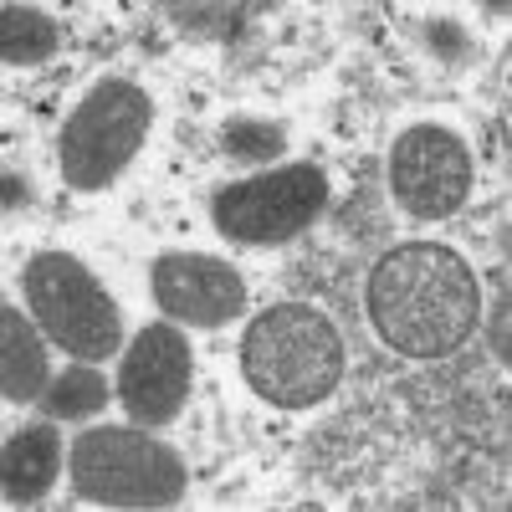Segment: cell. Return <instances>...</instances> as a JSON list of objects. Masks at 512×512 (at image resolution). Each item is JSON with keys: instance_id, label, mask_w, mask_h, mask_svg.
I'll return each instance as SVG.
<instances>
[{"instance_id": "1", "label": "cell", "mask_w": 512, "mask_h": 512, "mask_svg": "<svg viewBox=\"0 0 512 512\" xmlns=\"http://www.w3.org/2000/svg\"><path fill=\"white\" fill-rule=\"evenodd\" d=\"M369 323L405 359H446L482 318L477 272L451 246L410 241L369 272Z\"/></svg>"}, {"instance_id": "10", "label": "cell", "mask_w": 512, "mask_h": 512, "mask_svg": "<svg viewBox=\"0 0 512 512\" xmlns=\"http://www.w3.org/2000/svg\"><path fill=\"white\" fill-rule=\"evenodd\" d=\"M0 395L16 405L47 395V338L11 303L0 308Z\"/></svg>"}, {"instance_id": "15", "label": "cell", "mask_w": 512, "mask_h": 512, "mask_svg": "<svg viewBox=\"0 0 512 512\" xmlns=\"http://www.w3.org/2000/svg\"><path fill=\"white\" fill-rule=\"evenodd\" d=\"M169 11H175L185 26H205V31H221V36H231L246 6H169Z\"/></svg>"}, {"instance_id": "12", "label": "cell", "mask_w": 512, "mask_h": 512, "mask_svg": "<svg viewBox=\"0 0 512 512\" xmlns=\"http://www.w3.org/2000/svg\"><path fill=\"white\" fill-rule=\"evenodd\" d=\"M52 52H57L52 16H41L31 6H0V57L31 67V62H47Z\"/></svg>"}, {"instance_id": "13", "label": "cell", "mask_w": 512, "mask_h": 512, "mask_svg": "<svg viewBox=\"0 0 512 512\" xmlns=\"http://www.w3.org/2000/svg\"><path fill=\"white\" fill-rule=\"evenodd\" d=\"M41 400H47V415H57V420H88V415H98L108 405V379L93 364L77 359L72 369H62L52 379V390Z\"/></svg>"}, {"instance_id": "9", "label": "cell", "mask_w": 512, "mask_h": 512, "mask_svg": "<svg viewBox=\"0 0 512 512\" xmlns=\"http://www.w3.org/2000/svg\"><path fill=\"white\" fill-rule=\"evenodd\" d=\"M154 303L169 323L221 328L246 313V282L236 267L200 251H169L154 262Z\"/></svg>"}, {"instance_id": "14", "label": "cell", "mask_w": 512, "mask_h": 512, "mask_svg": "<svg viewBox=\"0 0 512 512\" xmlns=\"http://www.w3.org/2000/svg\"><path fill=\"white\" fill-rule=\"evenodd\" d=\"M226 149L236 154V159H256V164H262V159H277L282 149H287V134H282V128L277 123H251V118H236V123H226Z\"/></svg>"}, {"instance_id": "8", "label": "cell", "mask_w": 512, "mask_h": 512, "mask_svg": "<svg viewBox=\"0 0 512 512\" xmlns=\"http://www.w3.org/2000/svg\"><path fill=\"white\" fill-rule=\"evenodd\" d=\"M190 379H195V359H190L185 333L175 323H149V328H139L134 349L123 354L118 400H123L128 420L169 425L190 400Z\"/></svg>"}, {"instance_id": "7", "label": "cell", "mask_w": 512, "mask_h": 512, "mask_svg": "<svg viewBox=\"0 0 512 512\" xmlns=\"http://www.w3.org/2000/svg\"><path fill=\"white\" fill-rule=\"evenodd\" d=\"M390 190L420 221H446L472 195V154L436 123H415L395 139L390 154Z\"/></svg>"}, {"instance_id": "16", "label": "cell", "mask_w": 512, "mask_h": 512, "mask_svg": "<svg viewBox=\"0 0 512 512\" xmlns=\"http://www.w3.org/2000/svg\"><path fill=\"white\" fill-rule=\"evenodd\" d=\"M425 36H431L436 47H441V57H461V52H466V36H456L451 26H431Z\"/></svg>"}, {"instance_id": "5", "label": "cell", "mask_w": 512, "mask_h": 512, "mask_svg": "<svg viewBox=\"0 0 512 512\" xmlns=\"http://www.w3.org/2000/svg\"><path fill=\"white\" fill-rule=\"evenodd\" d=\"M26 303L36 313V328L82 364H98L123 344L118 303L67 251H41L26 262Z\"/></svg>"}, {"instance_id": "11", "label": "cell", "mask_w": 512, "mask_h": 512, "mask_svg": "<svg viewBox=\"0 0 512 512\" xmlns=\"http://www.w3.org/2000/svg\"><path fill=\"white\" fill-rule=\"evenodd\" d=\"M62 466V441L52 425H26L6 441V456H0V487H6V502H36L47 497V487L57 482Z\"/></svg>"}, {"instance_id": "6", "label": "cell", "mask_w": 512, "mask_h": 512, "mask_svg": "<svg viewBox=\"0 0 512 512\" xmlns=\"http://www.w3.org/2000/svg\"><path fill=\"white\" fill-rule=\"evenodd\" d=\"M328 205V175L318 164H282L267 175L236 180L216 195V226L246 246H277L308 231Z\"/></svg>"}, {"instance_id": "4", "label": "cell", "mask_w": 512, "mask_h": 512, "mask_svg": "<svg viewBox=\"0 0 512 512\" xmlns=\"http://www.w3.org/2000/svg\"><path fill=\"white\" fill-rule=\"evenodd\" d=\"M149 123H154V103L139 82L128 77H108L98 88L72 108V118L62 123L57 134V164H62V180L72 190H103L113 185L134 154L149 139Z\"/></svg>"}, {"instance_id": "2", "label": "cell", "mask_w": 512, "mask_h": 512, "mask_svg": "<svg viewBox=\"0 0 512 512\" xmlns=\"http://www.w3.org/2000/svg\"><path fill=\"white\" fill-rule=\"evenodd\" d=\"M241 374L277 410L323 405L344 379V338L308 303H277L241 338Z\"/></svg>"}, {"instance_id": "3", "label": "cell", "mask_w": 512, "mask_h": 512, "mask_svg": "<svg viewBox=\"0 0 512 512\" xmlns=\"http://www.w3.org/2000/svg\"><path fill=\"white\" fill-rule=\"evenodd\" d=\"M72 487L98 507H175L185 492V461L134 425H98L72 441Z\"/></svg>"}]
</instances>
